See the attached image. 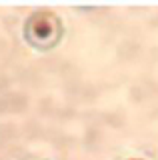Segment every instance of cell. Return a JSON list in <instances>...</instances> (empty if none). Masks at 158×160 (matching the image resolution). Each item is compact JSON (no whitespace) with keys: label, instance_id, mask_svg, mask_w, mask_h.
Segmentation results:
<instances>
[{"label":"cell","instance_id":"1","mask_svg":"<svg viewBox=\"0 0 158 160\" xmlns=\"http://www.w3.org/2000/svg\"><path fill=\"white\" fill-rule=\"evenodd\" d=\"M24 36L36 48H52L62 36L60 20L52 12H36L26 20Z\"/></svg>","mask_w":158,"mask_h":160}]
</instances>
